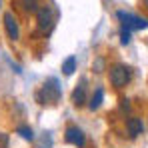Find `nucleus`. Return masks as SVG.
Here are the masks:
<instances>
[{
	"label": "nucleus",
	"mask_w": 148,
	"mask_h": 148,
	"mask_svg": "<svg viewBox=\"0 0 148 148\" xmlns=\"http://www.w3.org/2000/svg\"><path fill=\"white\" fill-rule=\"evenodd\" d=\"M62 96V90H60V84L56 78H48L40 90L36 92V102L38 104H56Z\"/></svg>",
	"instance_id": "nucleus-1"
},
{
	"label": "nucleus",
	"mask_w": 148,
	"mask_h": 148,
	"mask_svg": "<svg viewBox=\"0 0 148 148\" xmlns=\"http://www.w3.org/2000/svg\"><path fill=\"white\" fill-rule=\"evenodd\" d=\"M116 18L122 22V28L126 30H144L148 28V20L142 18V16H136V14H130V12H124V10H118L116 12Z\"/></svg>",
	"instance_id": "nucleus-2"
},
{
	"label": "nucleus",
	"mask_w": 148,
	"mask_h": 148,
	"mask_svg": "<svg viewBox=\"0 0 148 148\" xmlns=\"http://www.w3.org/2000/svg\"><path fill=\"white\" fill-rule=\"evenodd\" d=\"M132 80V70L126 64H114L110 68V82L116 88H124L128 82Z\"/></svg>",
	"instance_id": "nucleus-3"
},
{
	"label": "nucleus",
	"mask_w": 148,
	"mask_h": 148,
	"mask_svg": "<svg viewBox=\"0 0 148 148\" xmlns=\"http://www.w3.org/2000/svg\"><path fill=\"white\" fill-rule=\"evenodd\" d=\"M36 22L40 32H50L52 26H54V14H52V8L50 6H40L38 12H36Z\"/></svg>",
	"instance_id": "nucleus-4"
},
{
	"label": "nucleus",
	"mask_w": 148,
	"mask_h": 148,
	"mask_svg": "<svg viewBox=\"0 0 148 148\" xmlns=\"http://www.w3.org/2000/svg\"><path fill=\"white\" fill-rule=\"evenodd\" d=\"M64 138H66L68 144H72V146H76V148H84V144H86V136H84V132H82L78 126H68Z\"/></svg>",
	"instance_id": "nucleus-5"
},
{
	"label": "nucleus",
	"mask_w": 148,
	"mask_h": 148,
	"mask_svg": "<svg viewBox=\"0 0 148 148\" xmlns=\"http://www.w3.org/2000/svg\"><path fill=\"white\" fill-rule=\"evenodd\" d=\"M4 28H6V34H8L10 40H18L20 38V28H18L16 16L12 12H6L4 14Z\"/></svg>",
	"instance_id": "nucleus-6"
},
{
	"label": "nucleus",
	"mask_w": 148,
	"mask_h": 148,
	"mask_svg": "<svg viewBox=\"0 0 148 148\" xmlns=\"http://www.w3.org/2000/svg\"><path fill=\"white\" fill-rule=\"evenodd\" d=\"M72 104L78 108L86 104V80H80V84L72 90Z\"/></svg>",
	"instance_id": "nucleus-7"
},
{
	"label": "nucleus",
	"mask_w": 148,
	"mask_h": 148,
	"mask_svg": "<svg viewBox=\"0 0 148 148\" xmlns=\"http://www.w3.org/2000/svg\"><path fill=\"white\" fill-rule=\"evenodd\" d=\"M126 130H128V136L130 138H136L144 132V124L140 118H128L126 120Z\"/></svg>",
	"instance_id": "nucleus-8"
},
{
	"label": "nucleus",
	"mask_w": 148,
	"mask_h": 148,
	"mask_svg": "<svg viewBox=\"0 0 148 148\" xmlns=\"http://www.w3.org/2000/svg\"><path fill=\"white\" fill-rule=\"evenodd\" d=\"M102 100H104V90L102 88H96L94 90V94L90 96V102H88V108L94 112V110H98L100 104H102Z\"/></svg>",
	"instance_id": "nucleus-9"
},
{
	"label": "nucleus",
	"mask_w": 148,
	"mask_h": 148,
	"mask_svg": "<svg viewBox=\"0 0 148 148\" xmlns=\"http://www.w3.org/2000/svg\"><path fill=\"white\" fill-rule=\"evenodd\" d=\"M74 70H76V58L74 56H68L62 62V72H64V76H70V74H74Z\"/></svg>",
	"instance_id": "nucleus-10"
},
{
	"label": "nucleus",
	"mask_w": 148,
	"mask_h": 148,
	"mask_svg": "<svg viewBox=\"0 0 148 148\" xmlns=\"http://www.w3.org/2000/svg\"><path fill=\"white\" fill-rule=\"evenodd\" d=\"M16 134H20L24 140H34V132H32L30 126H18L16 128Z\"/></svg>",
	"instance_id": "nucleus-11"
},
{
	"label": "nucleus",
	"mask_w": 148,
	"mask_h": 148,
	"mask_svg": "<svg viewBox=\"0 0 148 148\" xmlns=\"http://www.w3.org/2000/svg\"><path fill=\"white\" fill-rule=\"evenodd\" d=\"M22 2V6H24V10H28V12H38V4H36V0H20Z\"/></svg>",
	"instance_id": "nucleus-12"
},
{
	"label": "nucleus",
	"mask_w": 148,
	"mask_h": 148,
	"mask_svg": "<svg viewBox=\"0 0 148 148\" xmlns=\"http://www.w3.org/2000/svg\"><path fill=\"white\" fill-rule=\"evenodd\" d=\"M130 40H132V34H130V30H126V28H120V42H122L124 46H126V44H130Z\"/></svg>",
	"instance_id": "nucleus-13"
},
{
	"label": "nucleus",
	"mask_w": 148,
	"mask_h": 148,
	"mask_svg": "<svg viewBox=\"0 0 148 148\" xmlns=\"http://www.w3.org/2000/svg\"><path fill=\"white\" fill-rule=\"evenodd\" d=\"M128 102H130V100H126V98L120 100V110H122V112H128V110H130V104H128Z\"/></svg>",
	"instance_id": "nucleus-14"
},
{
	"label": "nucleus",
	"mask_w": 148,
	"mask_h": 148,
	"mask_svg": "<svg viewBox=\"0 0 148 148\" xmlns=\"http://www.w3.org/2000/svg\"><path fill=\"white\" fill-rule=\"evenodd\" d=\"M6 144H8V134L0 132V148H6Z\"/></svg>",
	"instance_id": "nucleus-15"
},
{
	"label": "nucleus",
	"mask_w": 148,
	"mask_h": 148,
	"mask_svg": "<svg viewBox=\"0 0 148 148\" xmlns=\"http://www.w3.org/2000/svg\"><path fill=\"white\" fill-rule=\"evenodd\" d=\"M142 4H144V6H146V8H148V0H142Z\"/></svg>",
	"instance_id": "nucleus-16"
}]
</instances>
